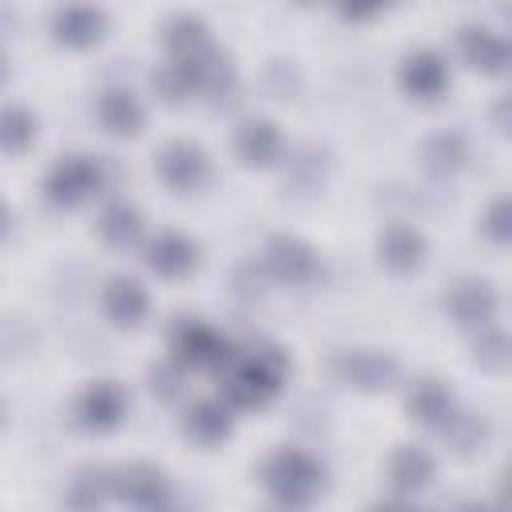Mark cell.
Instances as JSON below:
<instances>
[{
    "mask_svg": "<svg viewBox=\"0 0 512 512\" xmlns=\"http://www.w3.org/2000/svg\"><path fill=\"white\" fill-rule=\"evenodd\" d=\"M36 136V116L28 108H0V152H24Z\"/></svg>",
    "mask_w": 512,
    "mask_h": 512,
    "instance_id": "cell-26",
    "label": "cell"
},
{
    "mask_svg": "<svg viewBox=\"0 0 512 512\" xmlns=\"http://www.w3.org/2000/svg\"><path fill=\"white\" fill-rule=\"evenodd\" d=\"M0 424H4V400H0Z\"/></svg>",
    "mask_w": 512,
    "mask_h": 512,
    "instance_id": "cell-35",
    "label": "cell"
},
{
    "mask_svg": "<svg viewBox=\"0 0 512 512\" xmlns=\"http://www.w3.org/2000/svg\"><path fill=\"white\" fill-rule=\"evenodd\" d=\"M104 312H108L116 324H136V320L148 312V292H144L136 280L116 276V280H108V288H104Z\"/></svg>",
    "mask_w": 512,
    "mask_h": 512,
    "instance_id": "cell-19",
    "label": "cell"
},
{
    "mask_svg": "<svg viewBox=\"0 0 512 512\" xmlns=\"http://www.w3.org/2000/svg\"><path fill=\"white\" fill-rule=\"evenodd\" d=\"M112 496V476L108 472H84L76 484H72V504L76 508H96V504H104Z\"/></svg>",
    "mask_w": 512,
    "mask_h": 512,
    "instance_id": "cell-29",
    "label": "cell"
},
{
    "mask_svg": "<svg viewBox=\"0 0 512 512\" xmlns=\"http://www.w3.org/2000/svg\"><path fill=\"white\" fill-rule=\"evenodd\" d=\"M484 232H488L496 244H508V236H512V204H508V196L492 200V208H488V216H484Z\"/></svg>",
    "mask_w": 512,
    "mask_h": 512,
    "instance_id": "cell-30",
    "label": "cell"
},
{
    "mask_svg": "<svg viewBox=\"0 0 512 512\" xmlns=\"http://www.w3.org/2000/svg\"><path fill=\"white\" fill-rule=\"evenodd\" d=\"M444 436H448V444L460 452V456H472V452H480L484 444H488V436H492V428L480 420V416H472V412H452L444 424Z\"/></svg>",
    "mask_w": 512,
    "mask_h": 512,
    "instance_id": "cell-23",
    "label": "cell"
},
{
    "mask_svg": "<svg viewBox=\"0 0 512 512\" xmlns=\"http://www.w3.org/2000/svg\"><path fill=\"white\" fill-rule=\"evenodd\" d=\"M184 432H188L192 440H200V444H220V440L232 432V416H228V408H224V404L204 400V404H196V408L188 412Z\"/></svg>",
    "mask_w": 512,
    "mask_h": 512,
    "instance_id": "cell-21",
    "label": "cell"
},
{
    "mask_svg": "<svg viewBox=\"0 0 512 512\" xmlns=\"http://www.w3.org/2000/svg\"><path fill=\"white\" fill-rule=\"evenodd\" d=\"M148 264L160 276H184L196 264V244L188 236H180V232H160L148 244Z\"/></svg>",
    "mask_w": 512,
    "mask_h": 512,
    "instance_id": "cell-14",
    "label": "cell"
},
{
    "mask_svg": "<svg viewBox=\"0 0 512 512\" xmlns=\"http://www.w3.org/2000/svg\"><path fill=\"white\" fill-rule=\"evenodd\" d=\"M288 376V356L272 344L252 348L244 356H232L224 368V392L236 408H264Z\"/></svg>",
    "mask_w": 512,
    "mask_h": 512,
    "instance_id": "cell-1",
    "label": "cell"
},
{
    "mask_svg": "<svg viewBox=\"0 0 512 512\" xmlns=\"http://www.w3.org/2000/svg\"><path fill=\"white\" fill-rule=\"evenodd\" d=\"M96 188H100V164L92 156H64L44 180V192L56 208H72L88 200Z\"/></svg>",
    "mask_w": 512,
    "mask_h": 512,
    "instance_id": "cell-4",
    "label": "cell"
},
{
    "mask_svg": "<svg viewBox=\"0 0 512 512\" xmlns=\"http://www.w3.org/2000/svg\"><path fill=\"white\" fill-rule=\"evenodd\" d=\"M236 152H240V160L252 164V168L272 164L276 152H280V132H276V124H272V120H248V124L236 132Z\"/></svg>",
    "mask_w": 512,
    "mask_h": 512,
    "instance_id": "cell-18",
    "label": "cell"
},
{
    "mask_svg": "<svg viewBox=\"0 0 512 512\" xmlns=\"http://www.w3.org/2000/svg\"><path fill=\"white\" fill-rule=\"evenodd\" d=\"M148 384L160 400H172L180 396V364H152L148 368Z\"/></svg>",
    "mask_w": 512,
    "mask_h": 512,
    "instance_id": "cell-31",
    "label": "cell"
},
{
    "mask_svg": "<svg viewBox=\"0 0 512 512\" xmlns=\"http://www.w3.org/2000/svg\"><path fill=\"white\" fill-rule=\"evenodd\" d=\"M268 268L288 284H308L316 276V252L296 236H276L268 244Z\"/></svg>",
    "mask_w": 512,
    "mask_h": 512,
    "instance_id": "cell-11",
    "label": "cell"
},
{
    "mask_svg": "<svg viewBox=\"0 0 512 512\" xmlns=\"http://www.w3.org/2000/svg\"><path fill=\"white\" fill-rule=\"evenodd\" d=\"M0 228H4V208H0Z\"/></svg>",
    "mask_w": 512,
    "mask_h": 512,
    "instance_id": "cell-36",
    "label": "cell"
},
{
    "mask_svg": "<svg viewBox=\"0 0 512 512\" xmlns=\"http://www.w3.org/2000/svg\"><path fill=\"white\" fill-rule=\"evenodd\" d=\"M100 124L116 136H136L144 128V108L132 92H104L100 96Z\"/></svg>",
    "mask_w": 512,
    "mask_h": 512,
    "instance_id": "cell-20",
    "label": "cell"
},
{
    "mask_svg": "<svg viewBox=\"0 0 512 512\" xmlns=\"http://www.w3.org/2000/svg\"><path fill=\"white\" fill-rule=\"evenodd\" d=\"M156 172H160V180H164L168 188L188 192V188H196V184L208 176V156H204L200 144L172 140V144L156 156Z\"/></svg>",
    "mask_w": 512,
    "mask_h": 512,
    "instance_id": "cell-6",
    "label": "cell"
},
{
    "mask_svg": "<svg viewBox=\"0 0 512 512\" xmlns=\"http://www.w3.org/2000/svg\"><path fill=\"white\" fill-rule=\"evenodd\" d=\"M100 236L108 244H116V248L132 244L140 236V212L132 204H108L104 216H100Z\"/></svg>",
    "mask_w": 512,
    "mask_h": 512,
    "instance_id": "cell-27",
    "label": "cell"
},
{
    "mask_svg": "<svg viewBox=\"0 0 512 512\" xmlns=\"http://www.w3.org/2000/svg\"><path fill=\"white\" fill-rule=\"evenodd\" d=\"M112 492L136 508H164L168 504V476L152 464H132L112 476Z\"/></svg>",
    "mask_w": 512,
    "mask_h": 512,
    "instance_id": "cell-7",
    "label": "cell"
},
{
    "mask_svg": "<svg viewBox=\"0 0 512 512\" xmlns=\"http://www.w3.org/2000/svg\"><path fill=\"white\" fill-rule=\"evenodd\" d=\"M476 364L488 368V372H504L508 368V336L492 324H480V336H476V348H472Z\"/></svg>",
    "mask_w": 512,
    "mask_h": 512,
    "instance_id": "cell-28",
    "label": "cell"
},
{
    "mask_svg": "<svg viewBox=\"0 0 512 512\" xmlns=\"http://www.w3.org/2000/svg\"><path fill=\"white\" fill-rule=\"evenodd\" d=\"M172 352L180 368H228V360L236 356V348L208 324H184L172 336Z\"/></svg>",
    "mask_w": 512,
    "mask_h": 512,
    "instance_id": "cell-3",
    "label": "cell"
},
{
    "mask_svg": "<svg viewBox=\"0 0 512 512\" xmlns=\"http://www.w3.org/2000/svg\"><path fill=\"white\" fill-rule=\"evenodd\" d=\"M104 24L108 20H104L100 8H92V4H68V8H60L52 16V36L60 44H68V48H88V44H96L104 36Z\"/></svg>",
    "mask_w": 512,
    "mask_h": 512,
    "instance_id": "cell-9",
    "label": "cell"
},
{
    "mask_svg": "<svg viewBox=\"0 0 512 512\" xmlns=\"http://www.w3.org/2000/svg\"><path fill=\"white\" fill-rule=\"evenodd\" d=\"M380 8H384V0H340V12H344L348 20H364V16L380 12Z\"/></svg>",
    "mask_w": 512,
    "mask_h": 512,
    "instance_id": "cell-32",
    "label": "cell"
},
{
    "mask_svg": "<svg viewBox=\"0 0 512 512\" xmlns=\"http://www.w3.org/2000/svg\"><path fill=\"white\" fill-rule=\"evenodd\" d=\"M264 484H268V492H272L276 504L300 508V504H312L316 492L324 488V468H320V460H312L308 452L280 448V452L264 464Z\"/></svg>",
    "mask_w": 512,
    "mask_h": 512,
    "instance_id": "cell-2",
    "label": "cell"
},
{
    "mask_svg": "<svg viewBox=\"0 0 512 512\" xmlns=\"http://www.w3.org/2000/svg\"><path fill=\"white\" fill-rule=\"evenodd\" d=\"M332 372L340 376V384H352L360 392H380V388H392L400 368L392 356H380V352H340L332 360Z\"/></svg>",
    "mask_w": 512,
    "mask_h": 512,
    "instance_id": "cell-5",
    "label": "cell"
},
{
    "mask_svg": "<svg viewBox=\"0 0 512 512\" xmlns=\"http://www.w3.org/2000/svg\"><path fill=\"white\" fill-rule=\"evenodd\" d=\"M124 392L116 388V384H92V388H84L80 392V400H76V420L84 424V428H92V432H108V428H116L120 420H124Z\"/></svg>",
    "mask_w": 512,
    "mask_h": 512,
    "instance_id": "cell-8",
    "label": "cell"
},
{
    "mask_svg": "<svg viewBox=\"0 0 512 512\" xmlns=\"http://www.w3.org/2000/svg\"><path fill=\"white\" fill-rule=\"evenodd\" d=\"M388 472H392V488L404 492V496H412V492H420V488L432 484L436 464H432V456H428L424 448L404 444V448L392 452V468H388Z\"/></svg>",
    "mask_w": 512,
    "mask_h": 512,
    "instance_id": "cell-15",
    "label": "cell"
},
{
    "mask_svg": "<svg viewBox=\"0 0 512 512\" xmlns=\"http://www.w3.org/2000/svg\"><path fill=\"white\" fill-rule=\"evenodd\" d=\"M448 308L460 324L480 328V324H492V316H496V292L484 280H460L448 296Z\"/></svg>",
    "mask_w": 512,
    "mask_h": 512,
    "instance_id": "cell-12",
    "label": "cell"
},
{
    "mask_svg": "<svg viewBox=\"0 0 512 512\" xmlns=\"http://www.w3.org/2000/svg\"><path fill=\"white\" fill-rule=\"evenodd\" d=\"M380 260L392 268V272H412L420 260H424V236L408 224H392L380 232Z\"/></svg>",
    "mask_w": 512,
    "mask_h": 512,
    "instance_id": "cell-13",
    "label": "cell"
},
{
    "mask_svg": "<svg viewBox=\"0 0 512 512\" xmlns=\"http://www.w3.org/2000/svg\"><path fill=\"white\" fill-rule=\"evenodd\" d=\"M464 160H468V144H464L460 132H436V136L424 144V164H428L432 172H440V176L460 172Z\"/></svg>",
    "mask_w": 512,
    "mask_h": 512,
    "instance_id": "cell-25",
    "label": "cell"
},
{
    "mask_svg": "<svg viewBox=\"0 0 512 512\" xmlns=\"http://www.w3.org/2000/svg\"><path fill=\"white\" fill-rule=\"evenodd\" d=\"M152 84H156V92H160L164 100H184V96H192V92L200 88V56L164 64V68L152 76Z\"/></svg>",
    "mask_w": 512,
    "mask_h": 512,
    "instance_id": "cell-22",
    "label": "cell"
},
{
    "mask_svg": "<svg viewBox=\"0 0 512 512\" xmlns=\"http://www.w3.org/2000/svg\"><path fill=\"white\" fill-rule=\"evenodd\" d=\"M408 412L412 420H420L424 428H440L448 416H452V392L440 384V380H416L412 392H408Z\"/></svg>",
    "mask_w": 512,
    "mask_h": 512,
    "instance_id": "cell-17",
    "label": "cell"
},
{
    "mask_svg": "<svg viewBox=\"0 0 512 512\" xmlns=\"http://www.w3.org/2000/svg\"><path fill=\"white\" fill-rule=\"evenodd\" d=\"M164 44L172 48L176 60H188V56H200L208 48V28L200 16H176L168 28H164Z\"/></svg>",
    "mask_w": 512,
    "mask_h": 512,
    "instance_id": "cell-24",
    "label": "cell"
},
{
    "mask_svg": "<svg viewBox=\"0 0 512 512\" xmlns=\"http://www.w3.org/2000/svg\"><path fill=\"white\" fill-rule=\"evenodd\" d=\"M4 72H8V68H4V56H0V80H4Z\"/></svg>",
    "mask_w": 512,
    "mask_h": 512,
    "instance_id": "cell-34",
    "label": "cell"
},
{
    "mask_svg": "<svg viewBox=\"0 0 512 512\" xmlns=\"http://www.w3.org/2000/svg\"><path fill=\"white\" fill-rule=\"evenodd\" d=\"M400 84L416 100H436L448 88V68H444V60L436 52H412L400 64Z\"/></svg>",
    "mask_w": 512,
    "mask_h": 512,
    "instance_id": "cell-10",
    "label": "cell"
},
{
    "mask_svg": "<svg viewBox=\"0 0 512 512\" xmlns=\"http://www.w3.org/2000/svg\"><path fill=\"white\" fill-rule=\"evenodd\" d=\"M460 52L476 72H504L508 68V44L488 28H464Z\"/></svg>",
    "mask_w": 512,
    "mask_h": 512,
    "instance_id": "cell-16",
    "label": "cell"
},
{
    "mask_svg": "<svg viewBox=\"0 0 512 512\" xmlns=\"http://www.w3.org/2000/svg\"><path fill=\"white\" fill-rule=\"evenodd\" d=\"M496 132H508V100L496 104Z\"/></svg>",
    "mask_w": 512,
    "mask_h": 512,
    "instance_id": "cell-33",
    "label": "cell"
}]
</instances>
